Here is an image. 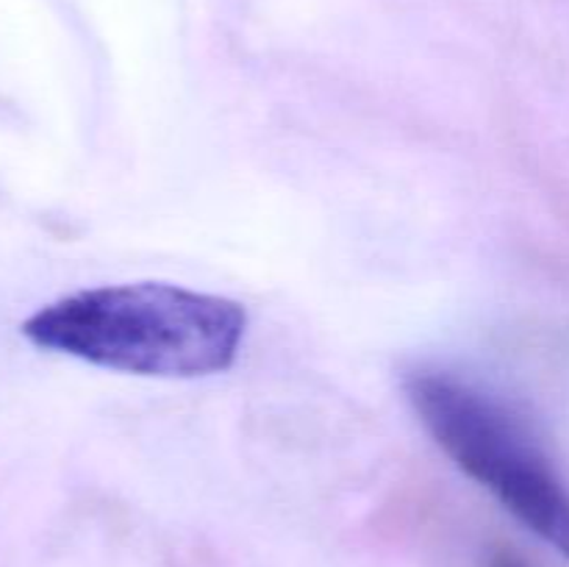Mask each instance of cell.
I'll return each mask as SVG.
<instances>
[{"mask_svg":"<svg viewBox=\"0 0 569 567\" xmlns=\"http://www.w3.org/2000/svg\"><path fill=\"white\" fill-rule=\"evenodd\" d=\"M244 328L248 311L237 300L156 281L83 289L22 322V334L39 348L159 378L228 370Z\"/></svg>","mask_w":569,"mask_h":567,"instance_id":"obj_1","label":"cell"},{"mask_svg":"<svg viewBox=\"0 0 569 567\" xmlns=\"http://www.w3.org/2000/svg\"><path fill=\"white\" fill-rule=\"evenodd\" d=\"M403 389L426 431L459 470L569 559V487L531 428L453 372L415 370Z\"/></svg>","mask_w":569,"mask_h":567,"instance_id":"obj_2","label":"cell"},{"mask_svg":"<svg viewBox=\"0 0 569 567\" xmlns=\"http://www.w3.org/2000/svg\"><path fill=\"white\" fill-rule=\"evenodd\" d=\"M492 567H526V565H522V561L517 559V556H511V554H506V550H500V554L492 559Z\"/></svg>","mask_w":569,"mask_h":567,"instance_id":"obj_3","label":"cell"}]
</instances>
